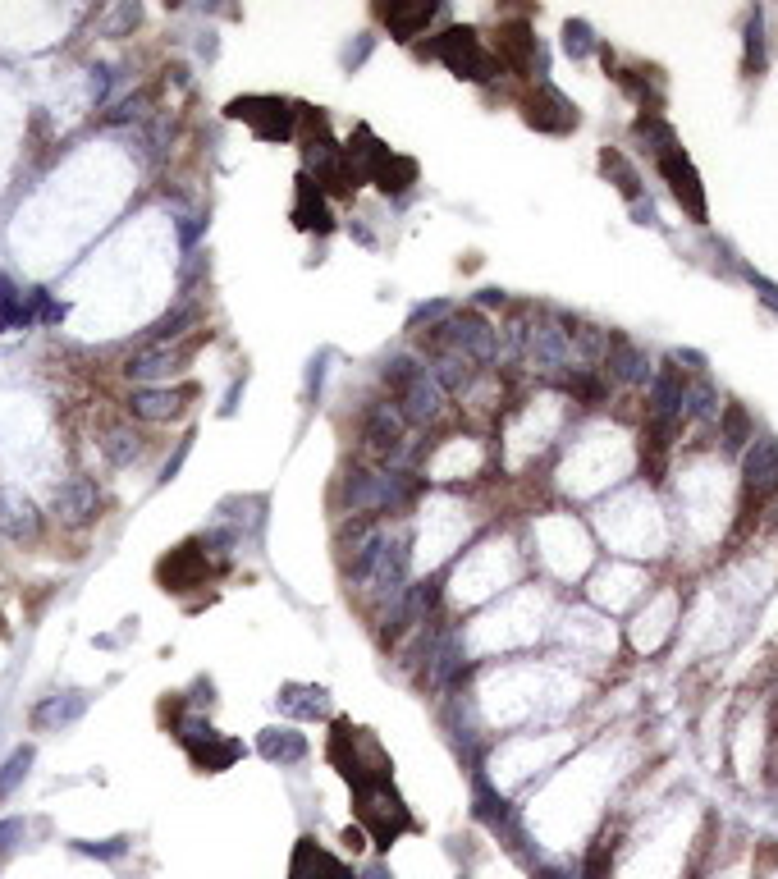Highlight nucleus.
<instances>
[{"label": "nucleus", "instance_id": "obj_1", "mask_svg": "<svg viewBox=\"0 0 778 879\" xmlns=\"http://www.w3.org/2000/svg\"><path fill=\"white\" fill-rule=\"evenodd\" d=\"M417 495V481L399 467H344V477H339V513L348 518H367V513H380V509H403V504Z\"/></svg>", "mask_w": 778, "mask_h": 879}, {"label": "nucleus", "instance_id": "obj_2", "mask_svg": "<svg viewBox=\"0 0 778 879\" xmlns=\"http://www.w3.org/2000/svg\"><path fill=\"white\" fill-rule=\"evenodd\" d=\"M330 760L339 765V774L348 779V788H371V783L389 779V756L376 742V733L367 728H353L348 719H339L335 733H330Z\"/></svg>", "mask_w": 778, "mask_h": 879}, {"label": "nucleus", "instance_id": "obj_3", "mask_svg": "<svg viewBox=\"0 0 778 879\" xmlns=\"http://www.w3.org/2000/svg\"><path fill=\"white\" fill-rule=\"evenodd\" d=\"M426 55H435L449 74L472 78V83H490L504 69L495 60V51H486V42L476 37V28H444V33H435L426 42Z\"/></svg>", "mask_w": 778, "mask_h": 879}, {"label": "nucleus", "instance_id": "obj_4", "mask_svg": "<svg viewBox=\"0 0 778 879\" xmlns=\"http://www.w3.org/2000/svg\"><path fill=\"white\" fill-rule=\"evenodd\" d=\"M357 820H362V829L371 834V843L376 847H394V838L399 834H412L417 829V820L408 815V806H403V797L394 793V783H371V788H357Z\"/></svg>", "mask_w": 778, "mask_h": 879}, {"label": "nucleus", "instance_id": "obj_5", "mask_svg": "<svg viewBox=\"0 0 778 879\" xmlns=\"http://www.w3.org/2000/svg\"><path fill=\"white\" fill-rule=\"evenodd\" d=\"M431 344L449 348V353H463L467 362H495L499 358V330L490 326L481 312H449L440 326L431 330Z\"/></svg>", "mask_w": 778, "mask_h": 879}, {"label": "nucleus", "instance_id": "obj_6", "mask_svg": "<svg viewBox=\"0 0 778 879\" xmlns=\"http://www.w3.org/2000/svg\"><path fill=\"white\" fill-rule=\"evenodd\" d=\"M362 449L371 458H380L385 467H399L408 458V422H403L399 408L376 403V408L362 413Z\"/></svg>", "mask_w": 778, "mask_h": 879}, {"label": "nucleus", "instance_id": "obj_7", "mask_svg": "<svg viewBox=\"0 0 778 879\" xmlns=\"http://www.w3.org/2000/svg\"><path fill=\"white\" fill-rule=\"evenodd\" d=\"M229 120L252 124V133L266 142H284V138H293L298 106L284 97H238L234 106H229Z\"/></svg>", "mask_w": 778, "mask_h": 879}, {"label": "nucleus", "instance_id": "obj_8", "mask_svg": "<svg viewBox=\"0 0 778 879\" xmlns=\"http://www.w3.org/2000/svg\"><path fill=\"white\" fill-rule=\"evenodd\" d=\"M778 495V435H756L742 449V500L746 509Z\"/></svg>", "mask_w": 778, "mask_h": 879}, {"label": "nucleus", "instance_id": "obj_9", "mask_svg": "<svg viewBox=\"0 0 778 879\" xmlns=\"http://www.w3.org/2000/svg\"><path fill=\"white\" fill-rule=\"evenodd\" d=\"M655 165H660L664 174V184H669V193L678 197V207L687 211V220H696V225H705L710 220V202H705V184H701V174H696L692 156L682 152H664L655 156Z\"/></svg>", "mask_w": 778, "mask_h": 879}, {"label": "nucleus", "instance_id": "obj_10", "mask_svg": "<svg viewBox=\"0 0 778 879\" xmlns=\"http://www.w3.org/2000/svg\"><path fill=\"white\" fill-rule=\"evenodd\" d=\"M522 120L541 133H573L577 124H582V115H577L573 97H563L554 83H541L527 101H522Z\"/></svg>", "mask_w": 778, "mask_h": 879}, {"label": "nucleus", "instance_id": "obj_11", "mask_svg": "<svg viewBox=\"0 0 778 879\" xmlns=\"http://www.w3.org/2000/svg\"><path fill=\"white\" fill-rule=\"evenodd\" d=\"M472 815L490 834L508 838V847H522V829H518V815L508 806L504 793H495V783L486 779V770H472Z\"/></svg>", "mask_w": 778, "mask_h": 879}, {"label": "nucleus", "instance_id": "obj_12", "mask_svg": "<svg viewBox=\"0 0 778 879\" xmlns=\"http://www.w3.org/2000/svg\"><path fill=\"white\" fill-rule=\"evenodd\" d=\"M646 422H669L682 426L687 422V376L678 367H664L650 376L646 385Z\"/></svg>", "mask_w": 778, "mask_h": 879}, {"label": "nucleus", "instance_id": "obj_13", "mask_svg": "<svg viewBox=\"0 0 778 879\" xmlns=\"http://www.w3.org/2000/svg\"><path fill=\"white\" fill-rule=\"evenodd\" d=\"M600 371H605L609 385H650L655 367H650V353L641 344H632L627 335H609V348L600 358Z\"/></svg>", "mask_w": 778, "mask_h": 879}, {"label": "nucleus", "instance_id": "obj_14", "mask_svg": "<svg viewBox=\"0 0 778 879\" xmlns=\"http://www.w3.org/2000/svg\"><path fill=\"white\" fill-rule=\"evenodd\" d=\"M495 60L504 69H513V74H536L541 78L545 74V51H541V42L531 37V28L527 23H504L499 28V51H495Z\"/></svg>", "mask_w": 778, "mask_h": 879}, {"label": "nucleus", "instance_id": "obj_15", "mask_svg": "<svg viewBox=\"0 0 778 879\" xmlns=\"http://www.w3.org/2000/svg\"><path fill=\"white\" fill-rule=\"evenodd\" d=\"M444 14V5L440 0H380L376 5V19L380 23H389V33L399 37V42H412L417 33H426V23L431 19H440Z\"/></svg>", "mask_w": 778, "mask_h": 879}, {"label": "nucleus", "instance_id": "obj_16", "mask_svg": "<svg viewBox=\"0 0 778 879\" xmlns=\"http://www.w3.org/2000/svg\"><path fill=\"white\" fill-rule=\"evenodd\" d=\"M55 518L69 522V527H87V522L101 513V490L92 477H69L65 486L55 490Z\"/></svg>", "mask_w": 778, "mask_h": 879}, {"label": "nucleus", "instance_id": "obj_17", "mask_svg": "<svg viewBox=\"0 0 778 879\" xmlns=\"http://www.w3.org/2000/svg\"><path fill=\"white\" fill-rule=\"evenodd\" d=\"M161 582H165V591H188V586H197L206 577V550H202V541H188V545H179V550H170L161 559Z\"/></svg>", "mask_w": 778, "mask_h": 879}, {"label": "nucleus", "instance_id": "obj_18", "mask_svg": "<svg viewBox=\"0 0 778 879\" xmlns=\"http://www.w3.org/2000/svg\"><path fill=\"white\" fill-rule=\"evenodd\" d=\"M293 225L307 229V234H330L335 229V216H330V202H325V193L312 184V174H298V197H293Z\"/></svg>", "mask_w": 778, "mask_h": 879}, {"label": "nucleus", "instance_id": "obj_19", "mask_svg": "<svg viewBox=\"0 0 778 879\" xmlns=\"http://www.w3.org/2000/svg\"><path fill=\"white\" fill-rule=\"evenodd\" d=\"M399 413H403V422H412V426H426L444 413V390L435 385L431 371H422V376L399 394Z\"/></svg>", "mask_w": 778, "mask_h": 879}, {"label": "nucleus", "instance_id": "obj_20", "mask_svg": "<svg viewBox=\"0 0 778 879\" xmlns=\"http://www.w3.org/2000/svg\"><path fill=\"white\" fill-rule=\"evenodd\" d=\"M188 394H193V385L188 390H152V385H142V390L129 394V413L142 417V422H170V417L184 413Z\"/></svg>", "mask_w": 778, "mask_h": 879}, {"label": "nucleus", "instance_id": "obj_21", "mask_svg": "<svg viewBox=\"0 0 778 879\" xmlns=\"http://www.w3.org/2000/svg\"><path fill=\"white\" fill-rule=\"evenodd\" d=\"M289 879H357V875L339 857H330L325 847H316L312 838H303V843H298V852H293Z\"/></svg>", "mask_w": 778, "mask_h": 879}, {"label": "nucleus", "instance_id": "obj_22", "mask_svg": "<svg viewBox=\"0 0 778 879\" xmlns=\"http://www.w3.org/2000/svg\"><path fill=\"white\" fill-rule=\"evenodd\" d=\"M179 358H184V353H174L170 344H147V348H138V353L124 362V376L138 380V385H152V380L170 376V371L179 367Z\"/></svg>", "mask_w": 778, "mask_h": 879}, {"label": "nucleus", "instance_id": "obj_23", "mask_svg": "<svg viewBox=\"0 0 778 879\" xmlns=\"http://www.w3.org/2000/svg\"><path fill=\"white\" fill-rule=\"evenodd\" d=\"M0 532L10 536V541H37L42 513L23 500V495H0Z\"/></svg>", "mask_w": 778, "mask_h": 879}, {"label": "nucleus", "instance_id": "obj_24", "mask_svg": "<svg viewBox=\"0 0 778 879\" xmlns=\"http://www.w3.org/2000/svg\"><path fill=\"white\" fill-rule=\"evenodd\" d=\"M188 756H193V765L202 774H216V770H229V765L243 756V747H238V742H229V738H220L216 728H211L206 738L188 742Z\"/></svg>", "mask_w": 778, "mask_h": 879}, {"label": "nucleus", "instance_id": "obj_25", "mask_svg": "<svg viewBox=\"0 0 778 879\" xmlns=\"http://www.w3.org/2000/svg\"><path fill=\"white\" fill-rule=\"evenodd\" d=\"M284 715L293 719H321L330 715V692L325 687H307V683H284V692L275 696Z\"/></svg>", "mask_w": 778, "mask_h": 879}, {"label": "nucleus", "instance_id": "obj_26", "mask_svg": "<svg viewBox=\"0 0 778 879\" xmlns=\"http://www.w3.org/2000/svg\"><path fill=\"white\" fill-rule=\"evenodd\" d=\"M687 417L701 426H719V417H724V394H719V385H714L710 376L687 380Z\"/></svg>", "mask_w": 778, "mask_h": 879}, {"label": "nucleus", "instance_id": "obj_27", "mask_svg": "<svg viewBox=\"0 0 778 879\" xmlns=\"http://www.w3.org/2000/svg\"><path fill=\"white\" fill-rule=\"evenodd\" d=\"M257 751L271 765H298V760H307V738L298 728H266L257 738Z\"/></svg>", "mask_w": 778, "mask_h": 879}, {"label": "nucleus", "instance_id": "obj_28", "mask_svg": "<svg viewBox=\"0 0 778 879\" xmlns=\"http://www.w3.org/2000/svg\"><path fill=\"white\" fill-rule=\"evenodd\" d=\"M220 518L234 522L238 536H261V527H266V500L261 495H229V500H220Z\"/></svg>", "mask_w": 778, "mask_h": 879}, {"label": "nucleus", "instance_id": "obj_29", "mask_svg": "<svg viewBox=\"0 0 778 879\" xmlns=\"http://www.w3.org/2000/svg\"><path fill=\"white\" fill-rule=\"evenodd\" d=\"M559 385L573 394L577 403H586V408H600V403L609 399V380L600 367H568L559 376Z\"/></svg>", "mask_w": 778, "mask_h": 879}, {"label": "nucleus", "instance_id": "obj_30", "mask_svg": "<svg viewBox=\"0 0 778 879\" xmlns=\"http://www.w3.org/2000/svg\"><path fill=\"white\" fill-rule=\"evenodd\" d=\"M371 184H376L385 197H403L412 184H417V161H412V156L389 152L385 161H380V170L371 174Z\"/></svg>", "mask_w": 778, "mask_h": 879}, {"label": "nucleus", "instance_id": "obj_31", "mask_svg": "<svg viewBox=\"0 0 778 879\" xmlns=\"http://www.w3.org/2000/svg\"><path fill=\"white\" fill-rule=\"evenodd\" d=\"M600 170H605L609 184L627 197V207H632V202H641V174H637V165L618 152V147H605V152H600Z\"/></svg>", "mask_w": 778, "mask_h": 879}, {"label": "nucleus", "instance_id": "obj_32", "mask_svg": "<svg viewBox=\"0 0 778 879\" xmlns=\"http://www.w3.org/2000/svg\"><path fill=\"white\" fill-rule=\"evenodd\" d=\"M426 371L435 376V385H440L444 394H463L467 385H472V376H476V362H467L463 353H449V348H444Z\"/></svg>", "mask_w": 778, "mask_h": 879}, {"label": "nucleus", "instance_id": "obj_33", "mask_svg": "<svg viewBox=\"0 0 778 879\" xmlns=\"http://www.w3.org/2000/svg\"><path fill=\"white\" fill-rule=\"evenodd\" d=\"M719 440H724L728 454H742L751 440H756V422L742 403H724V417H719Z\"/></svg>", "mask_w": 778, "mask_h": 879}, {"label": "nucleus", "instance_id": "obj_34", "mask_svg": "<svg viewBox=\"0 0 778 879\" xmlns=\"http://www.w3.org/2000/svg\"><path fill=\"white\" fill-rule=\"evenodd\" d=\"M101 454H106V463H110V467H129V463H138V454H142V435L133 431V426H106V431H101Z\"/></svg>", "mask_w": 778, "mask_h": 879}, {"label": "nucleus", "instance_id": "obj_35", "mask_svg": "<svg viewBox=\"0 0 778 879\" xmlns=\"http://www.w3.org/2000/svg\"><path fill=\"white\" fill-rule=\"evenodd\" d=\"M632 133L650 147V156H664V152H678V133H673L669 120H660V110H646L632 120Z\"/></svg>", "mask_w": 778, "mask_h": 879}, {"label": "nucleus", "instance_id": "obj_36", "mask_svg": "<svg viewBox=\"0 0 778 879\" xmlns=\"http://www.w3.org/2000/svg\"><path fill=\"white\" fill-rule=\"evenodd\" d=\"M83 706H87V696H83V692L46 696L42 706L33 710V724H37V728H51V724H74V719L83 715Z\"/></svg>", "mask_w": 778, "mask_h": 879}, {"label": "nucleus", "instance_id": "obj_37", "mask_svg": "<svg viewBox=\"0 0 778 879\" xmlns=\"http://www.w3.org/2000/svg\"><path fill=\"white\" fill-rule=\"evenodd\" d=\"M742 74L760 78L765 74V14L751 10L746 14V51H742Z\"/></svg>", "mask_w": 778, "mask_h": 879}, {"label": "nucleus", "instance_id": "obj_38", "mask_svg": "<svg viewBox=\"0 0 778 879\" xmlns=\"http://www.w3.org/2000/svg\"><path fill=\"white\" fill-rule=\"evenodd\" d=\"M595 51H600V37H595L591 23L586 19L563 23V55H568V60H591Z\"/></svg>", "mask_w": 778, "mask_h": 879}, {"label": "nucleus", "instance_id": "obj_39", "mask_svg": "<svg viewBox=\"0 0 778 879\" xmlns=\"http://www.w3.org/2000/svg\"><path fill=\"white\" fill-rule=\"evenodd\" d=\"M422 371H426V367L412 358V353H394V358H385V367H380V380H385L389 394H403L412 380L422 376Z\"/></svg>", "mask_w": 778, "mask_h": 879}, {"label": "nucleus", "instance_id": "obj_40", "mask_svg": "<svg viewBox=\"0 0 778 879\" xmlns=\"http://www.w3.org/2000/svg\"><path fill=\"white\" fill-rule=\"evenodd\" d=\"M28 321H33V312L23 303V293L10 284V275H0V335L14 326H28Z\"/></svg>", "mask_w": 778, "mask_h": 879}, {"label": "nucleus", "instance_id": "obj_41", "mask_svg": "<svg viewBox=\"0 0 778 879\" xmlns=\"http://www.w3.org/2000/svg\"><path fill=\"white\" fill-rule=\"evenodd\" d=\"M28 770H33V747H14L10 751V760L0 765V802L19 788L23 779H28Z\"/></svg>", "mask_w": 778, "mask_h": 879}, {"label": "nucleus", "instance_id": "obj_42", "mask_svg": "<svg viewBox=\"0 0 778 879\" xmlns=\"http://www.w3.org/2000/svg\"><path fill=\"white\" fill-rule=\"evenodd\" d=\"M609 861H614V843H609V838H595V847L582 861V879H609Z\"/></svg>", "mask_w": 778, "mask_h": 879}, {"label": "nucleus", "instance_id": "obj_43", "mask_svg": "<svg viewBox=\"0 0 778 879\" xmlns=\"http://www.w3.org/2000/svg\"><path fill=\"white\" fill-rule=\"evenodd\" d=\"M449 312H454V307L444 303V298H431V303H417V307H412V312H408V330H422V326H431V330H435V326H440V321H444V316H449Z\"/></svg>", "mask_w": 778, "mask_h": 879}, {"label": "nucleus", "instance_id": "obj_44", "mask_svg": "<svg viewBox=\"0 0 778 879\" xmlns=\"http://www.w3.org/2000/svg\"><path fill=\"white\" fill-rule=\"evenodd\" d=\"M742 275L751 280V289H756V298L769 307V312H778V284L774 280H765L760 271H751V266H742Z\"/></svg>", "mask_w": 778, "mask_h": 879}, {"label": "nucleus", "instance_id": "obj_45", "mask_svg": "<svg viewBox=\"0 0 778 879\" xmlns=\"http://www.w3.org/2000/svg\"><path fill=\"white\" fill-rule=\"evenodd\" d=\"M78 852H87V857H106V861H115V857H124L129 852V838H106V843H74Z\"/></svg>", "mask_w": 778, "mask_h": 879}, {"label": "nucleus", "instance_id": "obj_46", "mask_svg": "<svg viewBox=\"0 0 778 879\" xmlns=\"http://www.w3.org/2000/svg\"><path fill=\"white\" fill-rule=\"evenodd\" d=\"M138 19H142L138 5H119V10L110 14V37H119L124 28H138Z\"/></svg>", "mask_w": 778, "mask_h": 879}, {"label": "nucleus", "instance_id": "obj_47", "mask_svg": "<svg viewBox=\"0 0 778 879\" xmlns=\"http://www.w3.org/2000/svg\"><path fill=\"white\" fill-rule=\"evenodd\" d=\"M188 449H193V435H184V440H179V449H174V458L170 463L161 467V486H170L174 477H179V467H184V458H188Z\"/></svg>", "mask_w": 778, "mask_h": 879}, {"label": "nucleus", "instance_id": "obj_48", "mask_svg": "<svg viewBox=\"0 0 778 879\" xmlns=\"http://www.w3.org/2000/svg\"><path fill=\"white\" fill-rule=\"evenodd\" d=\"M23 834H28V825H23L19 815H14V820H0V857H5V852H10Z\"/></svg>", "mask_w": 778, "mask_h": 879}, {"label": "nucleus", "instance_id": "obj_49", "mask_svg": "<svg viewBox=\"0 0 778 879\" xmlns=\"http://www.w3.org/2000/svg\"><path fill=\"white\" fill-rule=\"evenodd\" d=\"M371 46H376V37L362 33V37H357V46H348V51H344V65H348V69H357V65H362V60L371 55Z\"/></svg>", "mask_w": 778, "mask_h": 879}, {"label": "nucleus", "instance_id": "obj_50", "mask_svg": "<svg viewBox=\"0 0 778 879\" xmlns=\"http://www.w3.org/2000/svg\"><path fill=\"white\" fill-rule=\"evenodd\" d=\"M669 362H678V367L687 362V371H701V376H705V353H701V348H673Z\"/></svg>", "mask_w": 778, "mask_h": 879}, {"label": "nucleus", "instance_id": "obj_51", "mask_svg": "<svg viewBox=\"0 0 778 879\" xmlns=\"http://www.w3.org/2000/svg\"><path fill=\"white\" fill-rule=\"evenodd\" d=\"M632 220H637V225H660V216H655V202H650V197L632 202Z\"/></svg>", "mask_w": 778, "mask_h": 879}, {"label": "nucleus", "instance_id": "obj_52", "mask_svg": "<svg viewBox=\"0 0 778 879\" xmlns=\"http://www.w3.org/2000/svg\"><path fill=\"white\" fill-rule=\"evenodd\" d=\"M106 87H110V69H106V65H97V69H92V101L106 97Z\"/></svg>", "mask_w": 778, "mask_h": 879}, {"label": "nucleus", "instance_id": "obj_53", "mask_svg": "<svg viewBox=\"0 0 778 879\" xmlns=\"http://www.w3.org/2000/svg\"><path fill=\"white\" fill-rule=\"evenodd\" d=\"M476 303H481V307H504L508 293L504 289H481V293H476Z\"/></svg>", "mask_w": 778, "mask_h": 879}, {"label": "nucleus", "instance_id": "obj_54", "mask_svg": "<svg viewBox=\"0 0 778 879\" xmlns=\"http://www.w3.org/2000/svg\"><path fill=\"white\" fill-rule=\"evenodd\" d=\"M238 399H243V380H234V385H229V394H225V408H220V413L229 417V413H234V408H238Z\"/></svg>", "mask_w": 778, "mask_h": 879}, {"label": "nucleus", "instance_id": "obj_55", "mask_svg": "<svg viewBox=\"0 0 778 879\" xmlns=\"http://www.w3.org/2000/svg\"><path fill=\"white\" fill-rule=\"evenodd\" d=\"M362 879H394V875H389L385 866H371V870H367V875H362Z\"/></svg>", "mask_w": 778, "mask_h": 879}, {"label": "nucleus", "instance_id": "obj_56", "mask_svg": "<svg viewBox=\"0 0 778 879\" xmlns=\"http://www.w3.org/2000/svg\"><path fill=\"white\" fill-rule=\"evenodd\" d=\"M458 879H467V875H458Z\"/></svg>", "mask_w": 778, "mask_h": 879}]
</instances>
